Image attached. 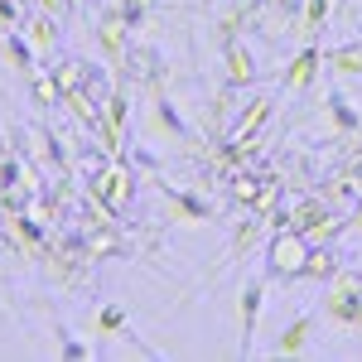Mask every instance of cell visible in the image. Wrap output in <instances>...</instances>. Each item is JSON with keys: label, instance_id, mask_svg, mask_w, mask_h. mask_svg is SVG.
<instances>
[{"label": "cell", "instance_id": "cell-7", "mask_svg": "<svg viewBox=\"0 0 362 362\" xmlns=\"http://www.w3.org/2000/svg\"><path fill=\"white\" fill-rule=\"evenodd\" d=\"M309 334H314V314H305V319H295L290 329H280V338L271 343V353H276V358H295V353H305Z\"/></svg>", "mask_w": 362, "mask_h": 362}, {"label": "cell", "instance_id": "cell-15", "mask_svg": "<svg viewBox=\"0 0 362 362\" xmlns=\"http://www.w3.org/2000/svg\"><path fill=\"white\" fill-rule=\"evenodd\" d=\"M324 63H334L338 73H362V44H343L334 54H324Z\"/></svg>", "mask_w": 362, "mask_h": 362}, {"label": "cell", "instance_id": "cell-4", "mask_svg": "<svg viewBox=\"0 0 362 362\" xmlns=\"http://www.w3.org/2000/svg\"><path fill=\"white\" fill-rule=\"evenodd\" d=\"M126 34H131V29H126V20L116 15V5H112V10L102 15V25H97V44H102L107 63H121V58H126Z\"/></svg>", "mask_w": 362, "mask_h": 362}, {"label": "cell", "instance_id": "cell-8", "mask_svg": "<svg viewBox=\"0 0 362 362\" xmlns=\"http://www.w3.org/2000/svg\"><path fill=\"white\" fill-rule=\"evenodd\" d=\"M227 87H247L256 83V58H251L247 44H227Z\"/></svg>", "mask_w": 362, "mask_h": 362}, {"label": "cell", "instance_id": "cell-19", "mask_svg": "<svg viewBox=\"0 0 362 362\" xmlns=\"http://www.w3.org/2000/svg\"><path fill=\"white\" fill-rule=\"evenodd\" d=\"M5 58H10L20 73H29V68H34V63H29V44H25V39H15V34L5 39Z\"/></svg>", "mask_w": 362, "mask_h": 362}, {"label": "cell", "instance_id": "cell-10", "mask_svg": "<svg viewBox=\"0 0 362 362\" xmlns=\"http://www.w3.org/2000/svg\"><path fill=\"white\" fill-rule=\"evenodd\" d=\"M25 34H29V44H34L39 54H49V49H54V39H58V20L39 10V15H34V20L25 25Z\"/></svg>", "mask_w": 362, "mask_h": 362}, {"label": "cell", "instance_id": "cell-21", "mask_svg": "<svg viewBox=\"0 0 362 362\" xmlns=\"http://www.w3.org/2000/svg\"><path fill=\"white\" fill-rule=\"evenodd\" d=\"M348 329H362V295L353 300V314H348Z\"/></svg>", "mask_w": 362, "mask_h": 362}, {"label": "cell", "instance_id": "cell-1", "mask_svg": "<svg viewBox=\"0 0 362 362\" xmlns=\"http://www.w3.org/2000/svg\"><path fill=\"white\" fill-rule=\"evenodd\" d=\"M305 261H309V237L300 232V227H280L276 237H271V247H266L271 276H280V280L305 276Z\"/></svg>", "mask_w": 362, "mask_h": 362}, {"label": "cell", "instance_id": "cell-6", "mask_svg": "<svg viewBox=\"0 0 362 362\" xmlns=\"http://www.w3.org/2000/svg\"><path fill=\"white\" fill-rule=\"evenodd\" d=\"M261 300H266V280H247V290H242V353H251L256 319H261Z\"/></svg>", "mask_w": 362, "mask_h": 362}, {"label": "cell", "instance_id": "cell-20", "mask_svg": "<svg viewBox=\"0 0 362 362\" xmlns=\"http://www.w3.org/2000/svg\"><path fill=\"white\" fill-rule=\"evenodd\" d=\"M329 107H334V116H338V126H343V131H353V126H358V116L348 112V102H343V97H329Z\"/></svg>", "mask_w": 362, "mask_h": 362}, {"label": "cell", "instance_id": "cell-13", "mask_svg": "<svg viewBox=\"0 0 362 362\" xmlns=\"http://www.w3.org/2000/svg\"><path fill=\"white\" fill-rule=\"evenodd\" d=\"M334 0H305V15H300V34H319L324 20H329Z\"/></svg>", "mask_w": 362, "mask_h": 362}, {"label": "cell", "instance_id": "cell-11", "mask_svg": "<svg viewBox=\"0 0 362 362\" xmlns=\"http://www.w3.org/2000/svg\"><path fill=\"white\" fill-rule=\"evenodd\" d=\"M165 198H169L174 213H184V223H208V203H198L189 194H174V189H165Z\"/></svg>", "mask_w": 362, "mask_h": 362}, {"label": "cell", "instance_id": "cell-3", "mask_svg": "<svg viewBox=\"0 0 362 362\" xmlns=\"http://www.w3.org/2000/svg\"><path fill=\"white\" fill-rule=\"evenodd\" d=\"M319 63H324V49L319 44H305L300 54L290 58V68H280V87H309L314 73H319Z\"/></svg>", "mask_w": 362, "mask_h": 362}, {"label": "cell", "instance_id": "cell-9", "mask_svg": "<svg viewBox=\"0 0 362 362\" xmlns=\"http://www.w3.org/2000/svg\"><path fill=\"white\" fill-rule=\"evenodd\" d=\"M266 116H271V102H266V97H256L247 112L237 116V126H232V140H242V145H247V140L261 131V121H266Z\"/></svg>", "mask_w": 362, "mask_h": 362}, {"label": "cell", "instance_id": "cell-17", "mask_svg": "<svg viewBox=\"0 0 362 362\" xmlns=\"http://www.w3.org/2000/svg\"><path fill=\"white\" fill-rule=\"evenodd\" d=\"M126 329V309H116V305H107L102 314H97V334L102 338H112V334H121Z\"/></svg>", "mask_w": 362, "mask_h": 362}, {"label": "cell", "instance_id": "cell-2", "mask_svg": "<svg viewBox=\"0 0 362 362\" xmlns=\"http://www.w3.org/2000/svg\"><path fill=\"white\" fill-rule=\"evenodd\" d=\"M131 189H136V184H131L126 169H102V174L92 179V198H97L107 213H121V208L131 203Z\"/></svg>", "mask_w": 362, "mask_h": 362}, {"label": "cell", "instance_id": "cell-16", "mask_svg": "<svg viewBox=\"0 0 362 362\" xmlns=\"http://www.w3.org/2000/svg\"><path fill=\"white\" fill-rule=\"evenodd\" d=\"M256 237H261V218H242L237 232H232V251H237V256L251 251V247H256Z\"/></svg>", "mask_w": 362, "mask_h": 362}, {"label": "cell", "instance_id": "cell-12", "mask_svg": "<svg viewBox=\"0 0 362 362\" xmlns=\"http://www.w3.org/2000/svg\"><path fill=\"white\" fill-rule=\"evenodd\" d=\"M87 251H92V256H126L121 237H116V232H107V223H97V232L87 237Z\"/></svg>", "mask_w": 362, "mask_h": 362}, {"label": "cell", "instance_id": "cell-14", "mask_svg": "<svg viewBox=\"0 0 362 362\" xmlns=\"http://www.w3.org/2000/svg\"><path fill=\"white\" fill-rule=\"evenodd\" d=\"M305 276H309V280H334V276H338V261H334V251H314V247H309Z\"/></svg>", "mask_w": 362, "mask_h": 362}, {"label": "cell", "instance_id": "cell-5", "mask_svg": "<svg viewBox=\"0 0 362 362\" xmlns=\"http://www.w3.org/2000/svg\"><path fill=\"white\" fill-rule=\"evenodd\" d=\"M261 5H266V0H247V5H237V10H227L223 20H218V44H237V34H242V29H251L256 25V15H261Z\"/></svg>", "mask_w": 362, "mask_h": 362}, {"label": "cell", "instance_id": "cell-18", "mask_svg": "<svg viewBox=\"0 0 362 362\" xmlns=\"http://www.w3.org/2000/svg\"><path fill=\"white\" fill-rule=\"evenodd\" d=\"M155 131H169V136H184V121L174 116L169 102H155Z\"/></svg>", "mask_w": 362, "mask_h": 362}]
</instances>
